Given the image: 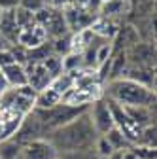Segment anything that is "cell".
Listing matches in <instances>:
<instances>
[{
  "label": "cell",
  "mask_w": 157,
  "mask_h": 159,
  "mask_svg": "<svg viewBox=\"0 0 157 159\" xmlns=\"http://www.w3.org/2000/svg\"><path fill=\"white\" fill-rule=\"evenodd\" d=\"M83 68V57L82 53H68L63 57V70L65 72H76Z\"/></svg>",
  "instance_id": "obj_14"
},
{
  "label": "cell",
  "mask_w": 157,
  "mask_h": 159,
  "mask_svg": "<svg viewBox=\"0 0 157 159\" xmlns=\"http://www.w3.org/2000/svg\"><path fill=\"white\" fill-rule=\"evenodd\" d=\"M47 40L49 38H47L46 29L34 21L32 25H29V27H25V29L19 30L15 46H19V48H23L25 51H29V49H34V48H40L42 44L47 42Z\"/></svg>",
  "instance_id": "obj_4"
},
{
  "label": "cell",
  "mask_w": 157,
  "mask_h": 159,
  "mask_svg": "<svg viewBox=\"0 0 157 159\" xmlns=\"http://www.w3.org/2000/svg\"><path fill=\"white\" fill-rule=\"evenodd\" d=\"M101 2H102V4H104V2H110V0H101Z\"/></svg>",
  "instance_id": "obj_21"
},
{
  "label": "cell",
  "mask_w": 157,
  "mask_h": 159,
  "mask_svg": "<svg viewBox=\"0 0 157 159\" xmlns=\"http://www.w3.org/2000/svg\"><path fill=\"white\" fill-rule=\"evenodd\" d=\"M44 68L47 70V74L55 80L57 76H61L65 70H63V57H59V55H49L46 61H42Z\"/></svg>",
  "instance_id": "obj_13"
},
{
  "label": "cell",
  "mask_w": 157,
  "mask_h": 159,
  "mask_svg": "<svg viewBox=\"0 0 157 159\" xmlns=\"http://www.w3.org/2000/svg\"><path fill=\"white\" fill-rule=\"evenodd\" d=\"M15 63H17V61H15V57H13V53H11V48L0 51V70L6 68V66H10V65H15Z\"/></svg>",
  "instance_id": "obj_18"
},
{
  "label": "cell",
  "mask_w": 157,
  "mask_h": 159,
  "mask_svg": "<svg viewBox=\"0 0 157 159\" xmlns=\"http://www.w3.org/2000/svg\"><path fill=\"white\" fill-rule=\"evenodd\" d=\"M17 34H19V27H17V23H15L13 8L2 10V17H0V36H2L8 44H13V46H15Z\"/></svg>",
  "instance_id": "obj_7"
},
{
  "label": "cell",
  "mask_w": 157,
  "mask_h": 159,
  "mask_svg": "<svg viewBox=\"0 0 157 159\" xmlns=\"http://www.w3.org/2000/svg\"><path fill=\"white\" fill-rule=\"evenodd\" d=\"M57 104H61V95L57 91H53L51 87L36 93V98H34V108L36 110H49Z\"/></svg>",
  "instance_id": "obj_9"
},
{
  "label": "cell",
  "mask_w": 157,
  "mask_h": 159,
  "mask_svg": "<svg viewBox=\"0 0 157 159\" xmlns=\"http://www.w3.org/2000/svg\"><path fill=\"white\" fill-rule=\"evenodd\" d=\"M89 117H91V123L96 131V134H106L112 127H114V119H112V114H110V108H108V102L106 98H99V101H95L89 110H87Z\"/></svg>",
  "instance_id": "obj_3"
},
{
  "label": "cell",
  "mask_w": 157,
  "mask_h": 159,
  "mask_svg": "<svg viewBox=\"0 0 157 159\" xmlns=\"http://www.w3.org/2000/svg\"><path fill=\"white\" fill-rule=\"evenodd\" d=\"M104 95L121 106H146L153 108L155 104V89L140 85L127 78H117L108 82Z\"/></svg>",
  "instance_id": "obj_2"
},
{
  "label": "cell",
  "mask_w": 157,
  "mask_h": 159,
  "mask_svg": "<svg viewBox=\"0 0 157 159\" xmlns=\"http://www.w3.org/2000/svg\"><path fill=\"white\" fill-rule=\"evenodd\" d=\"M119 159H142L138 153H136L132 148H129V150H125V152H121V157Z\"/></svg>",
  "instance_id": "obj_19"
},
{
  "label": "cell",
  "mask_w": 157,
  "mask_h": 159,
  "mask_svg": "<svg viewBox=\"0 0 157 159\" xmlns=\"http://www.w3.org/2000/svg\"><path fill=\"white\" fill-rule=\"evenodd\" d=\"M2 74L6 78V82L10 87H25L27 85V72L23 65H10L6 68H2Z\"/></svg>",
  "instance_id": "obj_8"
},
{
  "label": "cell",
  "mask_w": 157,
  "mask_h": 159,
  "mask_svg": "<svg viewBox=\"0 0 157 159\" xmlns=\"http://www.w3.org/2000/svg\"><path fill=\"white\" fill-rule=\"evenodd\" d=\"M19 159H57V150L47 138H36L23 146Z\"/></svg>",
  "instance_id": "obj_5"
},
{
  "label": "cell",
  "mask_w": 157,
  "mask_h": 159,
  "mask_svg": "<svg viewBox=\"0 0 157 159\" xmlns=\"http://www.w3.org/2000/svg\"><path fill=\"white\" fill-rule=\"evenodd\" d=\"M125 8H127V0H110V2H104L99 10V15L101 17H115V15H123L125 13Z\"/></svg>",
  "instance_id": "obj_11"
},
{
  "label": "cell",
  "mask_w": 157,
  "mask_h": 159,
  "mask_svg": "<svg viewBox=\"0 0 157 159\" xmlns=\"http://www.w3.org/2000/svg\"><path fill=\"white\" fill-rule=\"evenodd\" d=\"M13 15H15V23H17L19 30L34 23V13H30V11L23 10V8H19V6H15V8H13Z\"/></svg>",
  "instance_id": "obj_15"
},
{
  "label": "cell",
  "mask_w": 157,
  "mask_h": 159,
  "mask_svg": "<svg viewBox=\"0 0 157 159\" xmlns=\"http://www.w3.org/2000/svg\"><path fill=\"white\" fill-rule=\"evenodd\" d=\"M8 48H10V44L6 42V40H4L2 36H0V51H2V49H8Z\"/></svg>",
  "instance_id": "obj_20"
},
{
  "label": "cell",
  "mask_w": 157,
  "mask_h": 159,
  "mask_svg": "<svg viewBox=\"0 0 157 159\" xmlns=\"http://www.w3.org/2000/svg\"><path fill=\"white\" fill-rule=\"evenodd\" d=\"M57 159H63V157H59V155H57Z\"/></svg>",
  "instance_id": "obj_23"
},
{
  "label": "cell",
  "mask_w": 157,
  "mask_h": 159,
  "mask_svg": "<svg viewBox=\"0 0 157 159\" xmlns=\"http://www.w3.org/2000/svg\"><path fill=\"white\" fill-rule=\"evenodd\" d=\"M95 148H96V153H99L101 159H108V157H112L114 153H117V152L112 150V146L108 144V140H106L104 136H99V138H96Z\"/></svg>",
  "instance_id": "obj_17"
},
{
  "label": "cell",
  "mask_w": 157,
  "mask_h": 159,
  "mask_svg": "<svg viewBox=\"0 0 157 159\" xmlns=\"http://www.w3.org/2000/svg\"><path fill=\"white\" fill-rule=\"evenodd\" d=\"M21 150H23V146L19 142H15L13 138L2 140L0 142V159H19Z\"/></svg>",
  "instance_id": "obj_12"
},
{
  "label": "cell",
  "mask_w": 157,
  "mask_h": 159,
  "mask_svg": "<svg viewBox=\"0 0 157 159\" xmlns=\"http://www.w3.org/2000/svg\"><path fill=\"white\" fill-rule=\"evenodd\" d=\"M19 8H23L30 13H38L40 10L47 8V0H19Z\"/></svg>",
  "instance_id": "obj_16"
},
{
  "label": "cell",
  "mask_w": 157,
  "mask_h": 159,
  "mask_svg": "<svg viewBox=\"0 0 157 159\" xmlns=\"http://www.w3.org/2000/svg\"><path fill=\"white\" fill-rule=\"evenodd\" d=\"M47 140L53 144L57 153H66V152H87L96 142V131L91 123L89 114H82L65 127L53 131Z\"/></svg>",
  "instance_id": "obj_1"
},
{
  "label": "cell",
  "mask_w": 157,
  "mask_h": 159,
  "mask_svg": "<svg viewBox=\"0 0 157 159\" xmlns=\"http://www.w3.org/2000/svg\"><path fill=\"white\" fill-rule=\"evenodd\" d=\"M106 140H108V144L112 146V150L114 152H125V150H129V148H132L131 144H129V140L125 138V134L117 129V127H112L106 134H102Z\"/></svg>",
  "instance_id": "obj_10"
},
{
  "label": "cell",
  "mask_w": 157,
  "mask_h": 159,
  "mask_svg": "<svg viewBox=\"0 0 157 159\" xmlns=\"http://www.w3.org/2000/svg\"><path fill=\"white\" fill-rule=\"evenodd\" d=\"M0 17H2V8H0Z\"/></svg>",
  "instance_id": "obj_22"
},
{
  "label": "cell",
  "mask_w": 157,
  "mask_h": 159,
  "mask_svg": "<svg viewBox=\"0 0 157 159\" xmlns=\"http://www.w3.org/2000/svg\"><path fill=\"white\" fill-rule=\"evenodd\" d=\"M42 134H44V133H42L40 121H38L36 116L30 112V114H27V116L23 117V121H21V125H19V129H17V133H15V136H13V140L19 142L21 146H25V144L36 140V138H44Z\"/></svg>",
  "instance_id": "obj_6"
}]
</instances>
